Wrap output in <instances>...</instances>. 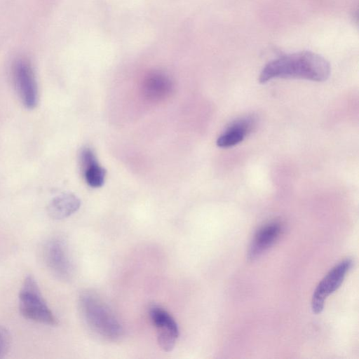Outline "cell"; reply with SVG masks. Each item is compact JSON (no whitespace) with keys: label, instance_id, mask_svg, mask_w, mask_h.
<instances>
[{"label":"cell","instance_id":"cell-1","mask_svg":"<svg viewBox=\"0 0 359 359\" xmlns=\"http://www.w3.org/2000/svg\"><path fill=\"white\" fill-rule=\"evenodd\" d=\"M330 74V63L323 57L304 50L285 54L269 62L262 69L259 81L264 83L275 78H297L323 81Z\"/></svg>","mask_w":359,"mask_h":359},{"label":"cell","instance_id":"cell-2","mask_svg":"<svg viewBox=\"0 0 359 359\" xmlns=\"http://www.w3.org/2000/svg\"><path fill=\"white\" fill-rule=\"evenodd\" d=\"M81 315L88 327L109 341H116L123 335V327L109 307L95 293L83 292L79 301Z\"/></svg>","mask_w":359,"mask_h":359},{"label":"cell","instance_id":"cell-3","mask_svg":"<svg viewBox=\"0 0 359 359\" xmlns=\"http://www.w3.org/2000/svg\"><path fill=\"white\" fill-rule=\"evenodd\" d=\"M19 310L26 319L48 325H56L57 320L46 304L39 285L32 275L25 278L19 292Z\"/></svg>","mask_w":359,"mask_h":359},{"label":"cell","instance_id":"cell-4","mask_svg":"<svg viewBox=\"0 0 359 359\" xmlns=\"http://www.w3.org/2000/svg\"><path fill=\"white\" fill-rule=\"evenodd\" d=\"M13 75L16 91L22 104L27 109L35 108L39 100L38 87L30 63L24 59L16 61Z\"/></svg>","mask_w":359,"mask_h":359},{"label":"cell","instance_id":"cell-5","mask_svg":"<svg viewBox=\"0 0 359 359\" xmlns=\"http://www.w3.org/2000/svg\"><path fill=\"white\" fill-rule=\"evenodd\" d=\"M352 264L351 259H344L335 265L318 283L311 300L313 313H320L323 311L326 298L340 287Z\"/></svg>","mask_w":359,"mask_h":359},{"label":"cell","instance_id":"cell-6","mask_svg":"<svg viewBox=\"0 0 359 359\" xmlns=\"http://www.w3.org/2000/svg\"><path fill=\"white\" fill-rule=\"evenodd\" d=\"M43 259L46 266L57 278L67 280L71 278L73 267L62 239L53 237L46 243Z\"/></svg>","mask_w":359,"mask_h":359},{"label":"cell","instance_id":"cell-7","mask_svg":"<svg viewBox=\"0 0 359 359\" xmlns=\"http://www.w3.org/2000/svg\"><path fill=\"white\" fill-rule=\"evenodd\" d=\"M150 319L156 329L157 341L160 348L171 351L179 337V327L172 316L164 309L154 305L149 309Z\"/></svg>","mask_w":359,"mask_h":359},{"label":"cell","instance_id":"cell-8","mask_svg":"<svg viewBox=\"0 0 359 359\" xmlns=\"http://www.w3.org/2000/svg\"><path fill=\"white\" fill-rule=\"evenodd\" d=\"M173 83L165 73L155 71L145 76L142 84V93L144 98L151 102H159L170 95L173 91Z\"/></svg>","mask_w":359,"mask_h":359},{"label":"cell","instance_id":"cell-9","mask_svg":"<svg viewBox=\"0 0 359 359\" xmlns=\"http://www.w3.org/2000/svg\"><path fill=\"white\" fill-rule=\"evenodd\" d=\"M283 231L280 222L273 221L260 227L256 232L248 253V259L254 260L270 248Z\"/></svg>","mask_w":359,"mask_h":359},{"label":"cell","instance_id":"cell-10","mask_svg":"<svg viewBox=\"0 0 359 359\" xmlns=\"http://www.w3.org/2000/svg\"><path fill=\"white\" fill-rule=\"evenodd\" d=\"M80 163L86 182L93 188L102 187L104 182L106 171L99 164L90 148L86 147L81 150Z\"/></svg>","mask_w":359,"mask_h":359},{"label":"cell","instance_id":"cell-11","mask_svg":"<svg viewBox=\"0 0 359 359\" xmlns=\"http://www.w3.org/2000/svg\"><path fill=\"white\" fill-rule=\"evenodd\" d=\"M254 125V118L250 116L234 121L217 138V145L227 148L240 143L252 130Z\"/></svg>","mask_w":359,"mask_h":359},{"label":"cell","instance_id":"cell-12","mask_svg":"<svg viewBox=\"0 0 359 359\" xmlns=\"http://www.w3.org/2000/svg\"><path fill=\"white\" fill-rule=\"evenodd\" d=\"M81 206L80 199L74 194L64 193L53 198L47 206L48 215L54 219H62L76 212Z\"/></svg>","mask_w":359,"mask_h":359},{"label":"cell","instance_id":"cell-13","mask_svg":"<svg viewBox=\"0 0 359 359\" xmlns=\"http://www.w3.org/2000/svg\"><path fill=\"white\" fill-rule=\"evenodd\" d=\"M11 343V338L8 330L0 325V358L8 352Z\"/></svg>","mask_w":359,"mask_h":359}]
</instances>
